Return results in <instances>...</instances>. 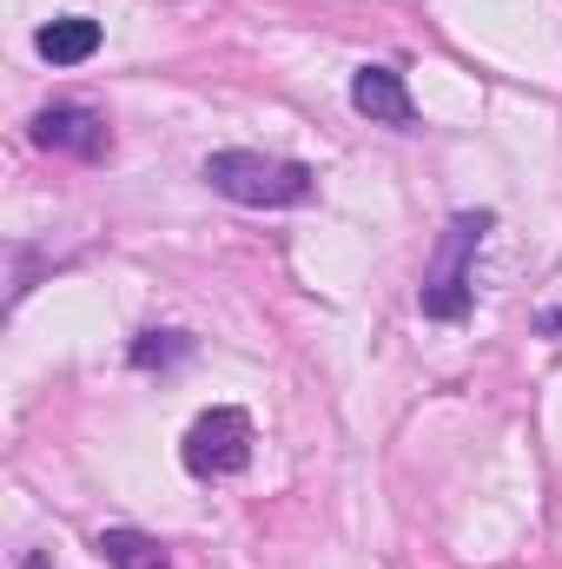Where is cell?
<instances>
[{
    "instance_id": "6",
    "label": "cell",
    "mask_w": 562,
    "mask_h": 569,
    "mask_svg": "<svg viewBox=\"0 0 562 569\" xmlns=\"http://www.w3.org/2000/svg\"><path fill=\"white\" fill-rule=\"evenodd\" d=\"M33 53H40L47 67H80V60L100 53V20H87V13H60V20H47V27L33 33Z\"/></svg>"
},
{
    "instance_id": "7",
    "label": "cell",
    "mask_w": 562,
    "mask_h": 569,
    "mask_svg": "<svg viewBox=\"0 0 562 569\" xmlns=\"http://www.w3.org/2000/svg\"><path fill=\"white\" fill-rule=\"evenodd\" d=\"M93 550H100L113 569H172L165 543H152V537H140V530H100Z\"/></svg>"
},
{
    "instance_id": "4",
    "label": "cell",
    "mask_w": 562,
    "mask_h": 569,
    "mask_svg": "<svg viewBox=\"0 0 562 569\" xmlns=\"http://www.w3.org/2000/svg\"><path fill=\"white\" fill-rule=\"evenodd\" d=\"M27 133H33V146L67 152V159H107L113 152V127L93 107H47V113H33Z\"/></svg>"
},
{
    "instance_id": "5",
    "label": "cell",
    "mask_w": 562,
    "mask_h": 569,
    "mask_svg": "<svg viewBox=\"0 0 562 569\" xmlns=\"http://www.w3.org/2000/svg\"><path fill=\"white\" fill-rule=\"evenodd\" d=\"M351 107H358L371 127H398V133H411V127H418L411 87H404V73H398V67H358V73H351Z\"/></svg>"
},
{
    "instance_id": "1",
    "label": "cell",
    "mask_w": 562,
    "mask_h": 569,
    "mask_svg": "<svg viewBox=\"0 0 562 569\" xmlns=\"http://www.w3.org/2000/svg\"><path fill=\"white\" fill-rule=\"evenodd\" d=\"M205 186H212L219 199H232V206H265V212H279V206H304L318 179H311V166H298V159H272V152L225 146V152L205 159Z\"/></svg>"
},
{
    "instance_id": "10",
    "label": "cell",
    "mask_w": 562,
    "mask_h": 569,
    "mask_svg": "<svg viewBox=\"0 0 562 569\" xmlns=\"http://www.w3.org/2000/svg\"><path fill=\"white\" fill-rule=\"evenodd\" d=\"M543 331H550V338H556V331H562V311H550V318H543Z\"/></svg>"
},
{
    "instance_id": "8",
    "label": "cell",
    "mask_w": 562,
    "mask_h": 569,
    "mask_svg": "<svg viewBox=\"0 0 562 569\" xmlns=\"http://www.w3.org/2000/svg\"><path fill=\"white\" fill-rule=\"evenodd\" d=\"M179 358H192V338H185V331H140V338H133V365H140V371H165V365H179Z\"/></svg>"
},
{
    "instance_id": "9",
    "label": "cell",
    "mask_w": 562,
    "mask_h": 569,
    "mask_svg": "<svg viewBox=\"0 0 562 569\" xmlns=\"http://www.w3.org/2000/svg\"><path fill=\"white\" fill-rule=\"evenodd\" d=\"M20 569H53V557H47V550H27V557H20Z\"/></svg>"
},
{
    "instance_id": "3",
    "label": "cell",
    "mask_w": 562,
    "mask_h": 569,
    "mask_svg": "<svg viewBox=\"0 0 562 569\" xmlns=\"http://www.w3.org/2000/svg\"><path fill=\"white\" fill-rule=\"evenodd\" d=\"M179 457H185V470H192V477H205V483L239 477V470L252 463V418H245L239 405H212L205 418H192Z\"/></svg>"
},
{
    "instance_id": "2",
    "label": "cell",
    "mask_w": 562,
    "mask_h": 569,
    "mask_svg": "<svg viewBox=\"0 0 562 569\" xmlns=\"http://www.w3.org/2000/svg\"><path fill=\"white\" fill-rule=\"evenodd\" d=\"M490 226H496L490 212H456V219L443 226V239H436V252H430V266H423V284H418L423 318L456 325V318L470 311V272H476V252H483Z\"/></svg>"
}]
</instances>
